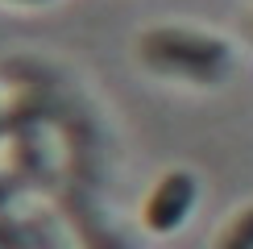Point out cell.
I'll return each mask as SVG.
<instances>
[{
	"mask_svg": "<svg viewBox=\"0 0 253 249\" xmlns=\"http://www.w3.org/2000/svg\"><path fill=\"white\" fill-rule=\"evenodd\" d=\"M141 58L154 71H174L187 79H220L228 71V46L191 29H150L141 42Z\"/></svg>",
	"mask_w": 253,
	"mask_h": 249,
	"instance_id": "6da1fadb",
	"label": "cell"
},
{
	"mask_svg": "<svg viewBox=\"0 0 253 249\" xmlns=\"http://www.w3.org/2000/svg\"><path fill=\"white\" fill-rule=\"evenodd\" d=\"M195 200H199V179L191 170H170L154 183L150 200L141 208V220L154 237H166L187 224V216L195 212Z\"/></svg>",
	"mask_w": 253,
	"mask_h": 249,
	"instance_id": "7a4b0ae2",
	"label": "cell"
},
{
	"mask_svg": "<svg viewBox=\"0 0 253 249\" xmlns=\"http://www.w3.org/2000/svg\"><path fill=\"white\" fill-rule=\"evenodd\" d=\"M216 249H253V208L237 212L233 220L224 224V233H220Z\"/></svg>",
	"mask_w": 253,
	"mask_h": 249,
	"instance_id": "3957f363",
	"label": "cell"
}]
</instances>
